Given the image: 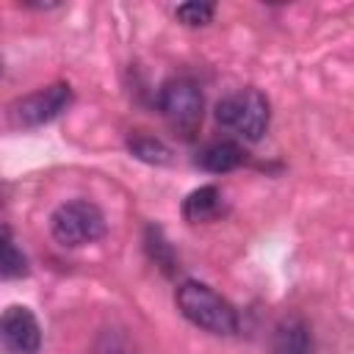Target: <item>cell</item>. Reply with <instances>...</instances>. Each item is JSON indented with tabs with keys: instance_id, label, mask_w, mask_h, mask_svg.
<instances>
[{
	"instance_id": "277c9868",
	"label": "cell",
	"mask_w": 354,
	"mask_h": 354,
	"mask_svg": "<svg viewBox=\"0 0 354 354\" xmlns=\"http://www.w3.org/2000/svg\"><path fill=\"white\" fill-rule=\"evenodd\" d=\"M155 105L163 113V119L174 130H180L185 138H191L196 133V127L202 124L205 100H202L199 86L191 77H171V80H166L158 88Z\"/></svg>"
},
{
	"instance_id": "7a4b0ae2",
	"label": "cell",
	"mask_w": 354,
	"mask_h": 354,
	"mask_svg": "<svg viewBox=\"0 0 354 354\" xmlns=\"http://www.w3.org/2000/svg\"><path fill=\"white\" fill-rule=\"evenodd\" d=\"M216 122L243 141H260L268 130L271 108H268L266 94H260L257 88H241L218 100Z\"/></svg>"
},
{
	"instance_id": "5b68a950",
	"label": "cell",
	"mask_w": 354,
	"mask_h": 354,
	"mask_svg": "<svg viewBox=\"0 0 354 354\" xmlns=\"http://www.w3.org/2000/svg\"><path fill=\"white\" fill-rule=\"evenodd\" d=\"M69 105H72V86L53 83L33 94L19 97L11 105V122L19 127H41V124L58 119Z\"/></svg>"
},
{
	"instance_id": "30bf717a",
	"label": "cell",
	"mask_w": 354,
	"mask_h": 354,
	"mask_svg": "<svg viewBox=\"0 0 354 354\" xmlns=\"http://www.w3.org/2000/svg\"><path fill=\"white\" fill-rule=\"evenodd\" d=\"M127 149H130L138 160L152 163V166H166V163H171V149H169L160 138H152V136H141V133L130 136V138H127Z\"/></svg>"
},
{
	"instance_id": "6da1fadb",
	"label": "cell",
	"mask_w": 354,
	"mask_h": 354,
	"mask_svg": "<svg viewBox=\"0 0 354 354\" xmlns=\"http://www.w3.org/2000/svg\"><path fill=\"white\" fill-rule=\"evenodd\" d=\"M174 301L180 307V313L199 329L213 332V335H232L238 329V313L235 307L216 293L210 285L196 282V279H185L177 293Z\"/></svg>"
},
{
	"instance_id": "52a82bcc",
	"label": "cell",
	"mask_w": 354,
	"mask_h": 354,
	"mask_svg": "<svg viewBox=\"0 0 354 354\" xmlns=\"http://www.w3.org/2000/svg\"><path fill=\"white\" fill-rule=\"evenodd\" d=\"M271 354H315L310 326L296 315L282 318L271 332Z\"/></svg>"
},
{
	"instance_id": "8fae6325",
	"label": "cell",
	"mask_w": 354,
	"mask_h": 354,
	"mask_svg": "<svg viewBox=\"0 0 354 354\" xmlns=\"http://www.w3.org/2000/svg\"><path fill=\"white\" fill-rule=\"evenodd\" d=\"M0 271L6 279H14V277H22L28 274V257L17 249L14 243V235L8 227H3V246H0Z\"/></svg>"
},
{
	"instance_id": "4fadbf2b",
	"label": "cell",
	"mask_w": 354,
	"mask_h": 354,
	"mask_svg": "<svg viewBox=\"0 0 354 354\" xmlns=\"http://www.w3.org/2000/svg\"><path fill=\"white\" fill-rule=\"evenodd\" d=\"M216 14V6L213 3H199V0H191V3H183L177 6L174 17L183 22V25H191V28H199V25H207Z\"/></svg>"
},
{
	"instance_id": "7c38bea8",
	"label": "cell",
	"mask_w": 354,
	"mask_h": 354,
	"mask_svg": "<svg viewBox=\"0 0 354 354\" xmlns=\"http://www.w3.org/2000/svg\"><path fill=\"white\" fill-rule=\"evenodd\" d=\"M144 243H147L149 257H152L166 274H171V271H174V252H171L169 241L163 238L160 227H147V238H144Z\"/></svg>"
},
{
	"instance_id": "3957f363",
	"label": "cell",
	"mask_w": 354,
	"mask_h": 354,
	"mask_svg": "<svg viewBox=\"0 0 354 354\" xmlns=\"http://www.w3.org/2000/svg\"><path fill=\"white\" fill-rule=\"evenodd\" d=\"M50 232L61 246H86L105 235V216L88 199H72L53 210Z\"/></svg>"
},
{
	"instance_id": "5bb4252c",
	"label": "cell",
	"mask_w": 354,
	"mask_h": 354,
	"mask_svg": "<svg viewBox=\"0 0 354 354\" xmlns=\"http://www.w3.org/2000/svg\"><path fill=\"white\" fill-rule=\"evenodd\" d=\"M102 354H133L122 340H108V348L102 351Z\"/></svg>"
},
{
	"instance_id": "8992f818",
	"label": "cell",
	"mask_w": 354,
	"mask_h": 354,
	"mask_svg": "<svg viewBox=\"0 0 354 354\" xmlns=\"http://www.w3.org/2000/svg\"><path fill=\"white\" fill-rule=\"evenodd\" d=\"M0 337L8 354H39L41 348V326L36 315L22 304H11L3 313Z\"/></svg>"
},
{
	"instance_id": "9c48e42d",
	"label": "cell",
	"mask_w": 354,
	"mask_h": 354,
	"mask_svg": "<svg viewBox=\"0 0 354 354\" xmlns=\"http://www.w3.org/2000/svg\"><path fill=\"white\" fill-rule=\"evenodd\" d=\"M196 163L205 169V171H213V174H227L232 169H238L243 163V147L235 144V141H213L207 144Z\"/></svg>"
},
{
	"instance_id": "ba28073f",
	"label": "cell",
	"mask_w": 354,
	"mask_h": 354,
	"mask_svg": "<svg viewBox=\"0 0 354 354\" xmlns=\"http://www.w3.org/2000/svg\"><path fill=\"white\" fill-rule=\"evenodd\" d=\"M183 218L191 221V224H199V221H213L221 210H224V196L216 185H202V188H194L185 199H183Z\"/></svg>"
}]
</instances>
